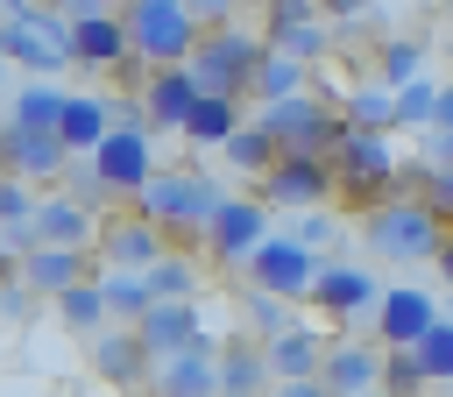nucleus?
I'll list each match as a JSON object with an SVG mask.
<instances>
[{"instance_id": "f257e3e1", "label": "nucleus", "mask_w": 453, "mask_h": 397, "mask_svg": "<svg viewBox=\"0 0 453 397\" xmlns=\"http://www.w3.org/2000/svg\"><path fill=\"white\" fill-rule=\"evenodd\" d=\"M333 177H340V198H354L361 213L382 206V198H396L403 191V163L389 149V128H354L347 121V135L333 149Z\"/></svg>"}, {"instance_id": "f03ea898", "label": "nucleus", "mask_w": 453, "mask_h": 397, "mask_svg": "<svg viewBox=\"0 0 453 397\" xmlns=\"http://www.w3.org/2000/svg\"><path fill=\"white\" fill-rule=\"evenodd\" d=\"M149 220H163L177 241H205V227H212V213L226 206V191H219V177H205V170H156L149 184H142V198H134Z\"/></svg>"}, {"instance_id": "7ed1b4c3", "label": "nucleus", "mask_w": 453, "mask_h": 397, "mask_svg": "<svg viewBox=\"0 0 453 397\" xmlns=\"http://www.w3.org/2000/svg\"><path fill=\"white\" fill-rule=\"evenodd\" d=\"M361 241L375 255H389V262H425V255L446 248V227H439V206L396 191V198H382V206L361 213Z\"/></svg>"}, {"instance_id": "20e7f679", "label": "nucleus", "mask_w": 453, "mask_h": 397, "mask_svg": "<svg viewBox=\"0 0 453 397\" xmlns=\"http://www.w3.org/2000/svg\"><path fill=\"white\" fill-rule=\"evenodd\" d=\"M262 121H269V135L283 142V156H333L340 135H347V106H340V99H319V92L269 99Z\"/></svg>"}, {"instance_id": "39448f33", "label": "nucleus", "mask_w": 453, "mask_h": 397, "mask_svg": "<svg viewBox=\"0 0 453 397\" xmlns=\"http://www.w3.org/2000/svg\"><path fill=\"white\" fill-rule=\"evenodd\" d=\"M0 57L57 78L64 64H78V28H71V14H50V0H42V7H28V14H7V28H0Z\"/></svg>"}, {"instance_id": "423d86ee", "label": "nucleus", "mask_w": 453, "mask_h": 397, "mask_svg": "<svg viewBox=\"0 0 453 397\" xmlns=\"http://www.w3.org/2000/svg\"><path fill=\"white\" fill-rule=\"evenodd\" d=\"M120 14L134 28V57H149V64H191V50L205 35L191 0H127Z\"/></svg>"}, {"instance_id": "0eeeda50", "label": "nucleus", "mask_w": 453, "mask_h": 397, "mask_svg": "<svg viewBox=\"0 0 453 397\" xmlns=\"http://www.w3.org/2000/svg\"><path fill=\"white\" fill-rule=\"evenodd\" d=\"M262 50H269V35H248V28L212 21V28L198 35V50H191V71H198L205 92H255V64H262Z\"/></svg>"}, {"instance_id": "6e6552de", "label": "nucleus", "mask_w": 453, "mask_h": 397, "mask_svg": "<svg viewBox=\"0 0 453 397\" xmlns=\"http://www.w3.org/2000/svg\"><path fill=\"white\" fill-rule=\"evenodd\" d=\"M149 135H156L149 121H113V135L92 149V170L106 177L113 206H120V198H142V184L156 177V142H149Z\"/></svg>"}, {"instance_id": "1a4fd4ad", "label": "nucleus", "mask_w": 453, "mask_h": 397, "mask_svg": "<svg viewBox=\"0 0 453 397\" xmlns=\"http://www.w3.org/2000/svg\"><path fill=\"white\" fill-rule=\"evenodd\" d=\"M92 248L106 255V269H149V262H163V255L177 248V234L127 198V213H106V220H99V241H92Z\"/></svg>"}, {"instance_id": "9d476101", "label": "nucleus", "mask_w": 453, "mask_h": 397, "mask_svg": "<svg viewBox=\"0 0 453 397\" xmlns=\"http://www.w3.org/2000/svg\"><path fill=\"white\" fill-rule=\"evenodd\" d=\"M269 198H234L226 191V206L212 213V227H205V255L219 262V269H248V255L269 241Z\"/></svg>"}, {"instance_id": "9b49d317", "label": "nucleus", "mask_w": 453, "mask_h": 397, "mask_svg": "<svg viewBox=\"0 0 453 397\" xmlns=\"http://www.w3.org/2000/svg\"><path fill=\"white\" fill-rule=\"evenodd\" d=\"M319 248L311 241H297V234H269L255 255H248V284H262V291H283V298H311V284H319Z\"/></svg>"}, {"instance_id": "f8f14e48", "label": "nucleus", "mask_w": 453, "mask_h": 397, "mask_svg": "<svg viewBox=\"0 0 453 397\" xmlns=\"http://www.w3.org/2000/svg\"><path fill=\"white\" fill-rule=\"evenodd\" d=\"M92 369H99V383H113V390H149V376H156V347L142 340L134 319H113V326L92 333Z\"/></svg>"}, {"instance_id": "ddd939ff", "label": "nucleus", "mask_w": 453, "mask_h": 397, "mask_svg": "<svg viewBox=\"0 0 453 397\" xmlns=\"http://www.w3.org/2000/svg\"><path fill=\"white\" fill-rule=\"evenodd\" d=\"M149 397H219V340H212V333H198L191 347L156 354Z\"/></svg>"}, {"instance_id": "4468645a", "label": "nucleus", "mask_w": 453, "mask_h": 397, "mask_svg": "<svg viewBox=\"0 0 453 397\" xmlns=\"http://www.w3.org/2000/svg\"><path fill=\"white\" fill-rule=\"evenodd\" d=\"M340 191V177H333V156H276L269 170H262V198L269 206H326Z\"/></svg>"}, {"instance_id": "2eb2a0df", "label": "nucleus", "mask_w": 453, "mask_h": 397, "mask_svg": "<svg viewBox=\"0 0 453 397\" xmlns=\"http://www.w3.org/2000/svg\"><path fill=\"white\" fill-rule=\"evenodd\" d=\"M92 255L99 248H64V241H28L21 255H7V269H21L42 298H57V291H71V284H85V276H99L92 269Z\"/></svg>"}, {"instance_id": "dca6fc26", "label": "nucleus", "mask_w": 453, "mask_h": 397, "mask_svg": "<svg viewBox=\"0 0 453 397\" xmlns=\"http://www.w3.org/2000/svg\"><path fill=\"white\" fill-rule=\"evenodd\" d=\"M432 326H439V305H432L418 284H389V291L375 298V340H382V347H418Z\"/></svg>"}, {"instance_id": "f3484780", "label": "nucleus", "mask_w": 453, "mask_h": 397, "mask_svg": "<svg viewBox=\"0 0 453 397\" xmlns=\"http://www.w3.org/2000/svg\"><path fill=\"white\" fill-rule=\"evenodd\" d=\"M71 28H78V64H85V71H120V64L134 57V28H127L120 7H106V14H71Z\"/></svg>"}, {"instance_id": "a211bd4d", "label": "nucleus", "mask_w": 453, "mask_h": 397, "mask_svg": "<svg viewBox=\"0 0 453 397\" xmlns=\"http://www.w3.org/2000/svg\"><path fill=\"white\" fill-rule=\"evenodd\" d=\"M142 99H149V121H156V128L184 135V121H191V106L205 99V85H198V71H191V64H156V71H149V85H142Z\"/></svg>"}, {"instance_id": "6ab92c4d", "label": "nucleus", "mask_w": 453, "mask_h": 397, "mask_svg": "<svg viewBox=\"0 0 453 397\" xmlns=\"http://www.w3.org/2000/svg\"><path fill=\"white\" fill-rule=\"evenodd\" d=\"M0 149H7V170H21V177H64L71 156H78L57 128H21V121H7Z\"/></svg>"}, {"instance_id": "aec40b11", "label": "nucleus", "mask_w": 453, "mask_h": 397, "mask_svg": "<svg viewBox=\"0 0 453 397\" xmlns=\"http://www.w3.org/2000/svg\"><path fill=\"white\" fill-rule=\"evenodd\" d=\"M28 234H35V241H64V248H92V241H99V213H92L85 198H71V191H42Z\"/></svg>"}, {"instance_id": "412c9836", "label": "nucleus", "mask_w": 453, "mask_h": 397, "mask_svg": "<svg viewBox=\"0 0 453 397\" xmlns=\"http://www.w3.org/2000/svg\"><path fill=\"white\" fill-rule=\"evenodd\" d=\"M382 291H375V276L368 269H354V262H326L319 269V284H311V305L326 312V319H354V312H368Z\"/></svg>"}, {"instance_id": "4be33fe9", "label": "nucleus", "mask_w": 453, "mask_h": 397, "mask_svg": "<svg viewBox=\"0 0 453 397\" xmlns=\"http://www.w3.org/2000/svg\"><path fill=\"white\" fill-rule=\"evenodd\" d=\"M134 326H142V340H149L156 354H177V347H191V340L205 333V319H198V305H191V298H156Z\"/></svg>"}, {"instance_id": "5701e85b", "label": "nucleus", "mask_w": 453, "mask_h": 397, "mask_svg": "<svg viewBox=\"0 0 453 397\" xmlns=\"http://www.w3.org/2000/svg\"><path fill=\"white\" fill-rule=\"evenodd\" d=\"M262 390H276L269 340H234V347H219V397H262Z\"/></svg>"}, {"instance_id": "b1692460", "label": "nucleus", "mask_w": 453, "mask_h": 397, "mask_svg": "<svg viewBox=\"0 0 453 397\" xmlns=\"http://www.w3.org/2000/svg\"><path fill=\"white\" fill-rule=\"evenodd\" d=\"M241 121H248V113H241V92H205V99L191 106V121H184V142H191V149H226Z\"/></svg>"}, {"instance_id": "393cba45", "label": "nucleus", "mask_w": 453, "mask_h": 397, "mask_svg": "<svg viewBox=\"0 0 453 397\" xmlns=\"http://www.w3.org/2000/svg\"><path fill=\"white\" fill-rule=\"evenodd\" d=\"M326 383H333V397H368V390H382V347L340 340V347L326 354Z\"/></svg>"}, {"instance_id": "a878e982", "label": "nucleus", "mask_w": 453, "mask_h": 397, "mask_svg": "<svg viewBox=\"0 0 453 397\" xmlns=\"http://www.w3.org/2000/svg\"><path fill=\"white\" fill-rule=\"evenodd\" d=\"M326 333L319 326H283L276 340H269V369L276 376H326Z\"/></svg>"}, {"instance_id": "bb28decb", "label": "nucleus", "mask_w": 453, "mask_h": 397, "mask_svg": "<svg viewBox=\"0 0 453 397\" xmlns=\"http://www.w3.org/2000/svg\"><path fill=\"white\" fill-rule=\"evenodd\" d=\"M78 156H92L106 135H113V99H99V92H71V106H64V128H57Z\"/></svg>"}, {"instance_id": "cd10ccee", "label": "nucleus", "mask_w": 453, "mask_h": 397, "mask_svg": "<svg viewBox=\"0 0 453 397\" xmlns=\"http://www.w3.org/2000/svg\"><path fill=\"white\" fill-rule=\"evenodd\" d=\"M64 106H71V92H64V85H50V71H42V78L14 85L7 121H21V128H64Z\"/></svg>"}, {"instance_id": "c85d7f7f", "label": "nucleus", "mask_w": 453, "mask_h": 397, "mask_svg": "<svg viewBox=\"0 0 453 397\" xmlns=\"http://www.w3.org/2000/svg\"><path fill=\"white\" fill-rule=\"evenodd\" d=\"M50 305H57V319H64L71 333H99V326H113V305H106V284H99V276H85V284L57 291Z\"/></svg>"}, {"instance_id": "c756f323", "label": "nucleus", "mask_w": 453, "mask_h": 397, "mask_svg": "<svg viewBox=\"0 0 453 397\" xmlns=\"http://www.w3.org/2000/svg\"><path fill=\"white\" fill-rule=\"evenodd\" d=\"M219 156H226V163H234L241 177H262V170H269V163L283 156V142H276V135H269V121L255 113V121H241V128H234V142H226Z\"/></svg>"}, {"instance_id": "7c9ffc66", "label": "nucleus", "mask_w": 453, "mask_h": 397, "mask_svg": "<svg viewBox=\"0 0 453 397\" xmlns=\"http://www.w3.org/2000/svg\"><path fill=\"white\" fill-rule=\"evenodd\" d=\"M290 92H304V57H290V50H262V64H255V99L269 106V99H290Z\"/></svg>"}, {"instance_id": "2f4dec72", "label": "nucleus", "mask_w": 453, "mask_h": 397, "mask_svg": "<svg viewBox=\"0 0 453 397\" xmlns=\"http://www.w3.org/2000/svg\"><path fill=\"white\" fill-rule=\"evenodd\" d=\"M340 106H347L354 128H389V135L403 128V121H396V85H361V92H347Z\"/></svg>"}, {"instance_id": "473e14b6", "label": "nucleus", "mask_w": 453, "mask_h": 397, "mask_svg": "<svg viewBox=\"0 0 453 397\" xmlns=\"http://www.w3.org/2000/svg\"><path fill=\"white\" fill-rule=\"evenodd\" d=\"M99 284H106L113 319H142V312L156 305V291H149V276H142V269H99Z\"/></svg>"}, {"instance_id": "72a5a7b5", "label": "nucleus", "mask_w": 453, "mask_h": 397, "mask_svg": "<svg viewBox=\"0 0 453 397\" xmlns=\"http://www.w3.org/2000/svg\"><path fill=\"white\" fill-rule=\"evenodd\" d=\"M142 276H149V291H156V298H198V255H177V248H170V255H163V262H149Z\"/></svg>"}, {"instance_id": "f704fd0d", "label": "nucleus", "mask_w": 453, "mask_h": 397, "mask_svg": "<svg viewBox=\"0 0 453 397\" xmlns=\"http://www.w3.org/2000/svg\"><path fill=\"white\" fill-rule=\"evenodd\" d=\"M290 305H297V298H283V291H262V284H255V291H248V333H255V340H276L283 326H297V319H290Z\"/></svg>"}, {"instance_id": "c9c22d12", "label": "nucleus", "mask_w": 453, "mask_h": 397, "mask_svg": "<svg viewBox=\"0 0 453 397\" xmlns=\"http://www.w3.org/2000/svg\"><path fill=\"white\" fill-rule=\"evenodd\" d=\"M432 376H425V362H418V347H382V390L389 397H418Z\"/></svg>"}, {"instance_id": "e433bc0d", "label": "nucleus", "mask_w": 453, "mask_h": 397, "mask_svg": "<svg viewBox=\"0 0 453 397\" xmlns=\"http://www.w3.org/2000/svg\"><path fill=\"white\" fill-rule=\"evenodd\" d=\"M269 43H276V50H290V57H304V64H311V57H319V50H326V43H333V21H326V14H319V21H283V28H269Z\"/></svg>"}, {"instance_id": "4c0bfd02", "label": "nucleus", "mask_w": 453, "mask_h": 397, "mask_svg": "<svg viewBox=\"0 0 453 397\" xmlns=\"http://www.w3.org/2000/svg\"><path fill=\"white\" fill-rule=\"evenodd\" d=\"M432 113H439V85H432L425 71L403 78V85H396V121H403V128H425Z\"/></svg>"}, {"instance_id": "58836bf2", "label": "nucleus", "mask_w": 453, "mask_h": 397, "mask_svg": "<svg viewBox=\"0 0 453 397\" xmlns=\"http://www.w3.org/2000/svg\"><path fill=\"white\" fill-rule=\"evenodd\" d=\"M418 362H425V376H432V383H453V312L418 340Z\"/></svg>"}, {"instance_id": "ea45409f", "label": "nucleus", "mask_w": 453, "mask_h": 397, "mask_svg": "<svg viewBox=\"0 0 453 397\" xmlns=\"http://www.w3.org/2000/svg\"><path fill=\"white\" fill-rule=\"evenodd\" d=\"M35 206H42V198L28 191V177H21V170H7V184H0V220H7V234H21V227L35 220Z\"/></svg>"}, {"instance_id": "a19ab883", "label": "nucleus", "mask_w": 453, "mask_h": 397, "mask_svg": "<svg viewBox=\"0 0 453 397\" xmlns=\"http://www.w3.org/2000/svg\"><path fill=\"white\" fill-rule=\"evenodd\" d=\"M403 184H418V198H425V206L453 213V163H425V170H403Z\"/></svg>"}, {"instance_id": "79ce46f5", "label": "nucleus", "mask_w": 453, "mask_h": 397, "mask_svg": "<svg viewBox=\"0 0 453 397\" xmlns=\"http://www.w3.org/2000/svg\"><path fill=\"white\" fill-rule=\"evenodd\" d=\"M418 64H425V50H418V43H382V50H375V71H382V85H403V78H418Z\"/></svg>"}, {"instance_id": "37998d69", "label": "nucleus", "mask_w": 453, "mask_h": 397, "mask_svg": "<svg viewBox=\"0 0 453 397\" xmlns=\"http://www.w3.org/2000/svg\"><path fill=\"white\" fill-rule=\"evenodd\" d=\"M269 397H333V383H326V376H276Z\"/></svg>"}, {"instance_id": "c03bdc74", "label": "nucleus", "mask_w": 453, "mask_h": 397, "mask_svg": "<svg viewBox=\"0 0 453 397\" xmlns=\"http://www.w3.org/2000/svg\"><path fill=\"white\" fill-rule=\"evenodd\" d=\"M297 241H333V213H319V206H304V220H297Z\"/></svg>"}, {"instance_id": "a18cd8bd", "label": "nucleus", "mask_w": 453, "mask_h": 397, "mask_svg": "<svg viewBox=\"0 0 453 397\" xmlns=\"http://www.w3.org/2000/svg\"><path fill=\"white\" fill-rule=\"evenodd\" d=\"M361 7H368V0H326V21H333V28H354Z\"/></svg>"}, {"instance_id": "49530a36", "label": "nucleus", "mask_w": 453, "mask_h": 397, "mask_svg": "<svg viewBox=\"0 0 453 397\" xmlns=\"http://www.w3.org/2000/svg\"><path fill=\"white\" fill-rule=\"evenodd\" d=\"M425 156H432V163H453V128H432V135H425Z\"/></svg>"}, {"instance_id": "de8ad7c7", "label": "nucleus", "mask_w": 453, "mask_h": 397, "mask_svg": "<svg viewBox=\"0 0 453 397\" xmlns=\"http://www.w3.org/2000/svg\"><path fill=\"white\" fill-rule=\"evenodd\" d=\"M191 14L212 28V21H226V14H234V0H191Z\"/></svg>"}, {"instance_id": "09e8293b", "label": "nucleus", "mask_w": 453, "mask_h": 397, "mask_svg": "<svg viewBox=\"0 0 453 397\" xmlns=\"http://www.w3.org/2000/svg\"><path fill=\"white\" fill-rule=\"evenodd\" d=\"M64 14H106V7H127V0H57Z\"/></svg>"}, {"instance_id": "8fccbe9b", "label": "nucleus", "mask_w": 453, "mask_h": 397, "mask_svg": "<svg viewBox=\"0 0 453 397\" xmlns=\"http://www.w3.org/2000/svg\"><path fill=\"white\" fill-rule=\"evenodd\" d=\"M432 128H453V85H439V113H432Z\"/></svg>"}, {"instance_id": "3c124183", "label": "nucleus", "mask_w": 453, "mask_h": 397, "mask_svg": "<svg viewBox=\"0 0 453 397\" xmlns=\"http://www.w3.org/2000/svg\"><path fill=\"white\" fill-rule=\"evenodd\" d=\"M432 262H439V276H446V284H453V234H446V248H439V255H432Z\"/></svg>"}, {"instance_id": "603ef678", "label": "nucleus", "mask_w": 453, "mask_h": 397, "mask_svg": "<svg viewBox=\"0 0 453 397\" xmlns=\"http://www.w3.org/2000/svg\"><path fill=\"white\" fill-rule=\"evenodd\" d=\"M368 397H389V390H368Z\"/></svg>"}]
</instances>
